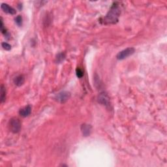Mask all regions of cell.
I'll use <instances>...</instances> for the list:
<instances>
[{
  "label": "cell",
  "mask_w": 167,
  "mask_h": 167,
  "mask_svg": "<svg viewBox=\"0 0 167 167\" xmlns=\"http://www.w3.org/2000/svg\"><path fill=\"white\" fill-rule=\"evenodd\" d=\"M0 93H1V95H0V100H1V103H3L6 100V89L5 87L3 84L1 86V92H0Z\"/></svg>",
  "instance_id": "10"
},
{
  "label": "cell",
  "mask_w": 167,
  "mask_h": 167,
  "mask_svg": "<svg viewBox=\"0 0 167 167\" xmlns=\"http://www.w3.org/2000/svg\"><path fill=\"white\" fill-rule=\"evenodd\" d=\"M97 100L100 104H101L102 105L106 106V108H109L110 106V97L105 92H102L99 94Z\"/></svg>",
  "instance_id": "5"
},
{
  "label": "cell",
  "mask_w": 167,
  "mask_h": 167,
  "mask_svg": "<svg viewBox=\"0 0 167 167\" xmlns=\"http://www.w3.org/2000/svg\"><path fill=\"white\" fill-rule=\"evenodd\" d=\"M65 59V53H59L56 58H55V62H56V64H61L62 61H64V60Z\"/></svg>",
  "instance_id": "11"
},
{
  "label": "cell",
  "mask_w": 167,
  "mask_h": 167,
  "mask_svg": "<svg viewBox=\"0 0 167 167\" xmlns=\"http://www.w3.org/2000/svg\"><path fill=\"white\" fill-rule=\"evenodd\" d=\"M120 5L121 3L120 2L113 3L106 16L100 20V22L105 25L116 24L119 20V17L121 15Z\"/></svg>",
  "instance_id": "1"
},
{
  "label": "cell",
  "mask_w": 167,
  "mask_h": 167,
  "mask_svg": "<svg viewBox=\"0 0 167 167\" xmlns=\"http://www.w3.org/2000/svg\"><path fill=\"white\" fill-rule=\"evenodd\" d=\"M135 52V49L133 47L127 48L126 49L121 50L116 55V58L118 60H122L124 59L128 58L130 55H133Z\"/></svg>",
  "instance_id": "3"
},
{
  "label": "cell",
  "mask_w": 167,
  "mask_h": 167,
  "mask_svg": "<svg viewBox=\"0 0 167 167\" xmlns=\"http://www.w3.org/2000/svg\"><path fill=\"white\" fill-rule=\"evenodd\" d=\"M71 94L69 92H61L57 94L56 96L55 97V99L56 101L60 103H65L71 98Z\"/></svg>",
  "instance_id": "4"
},
{
  "label": "cell",
  "mask_w": 167,
  "mask_h": 167,
  "mask_svg": "<svg viewBox=\"0 0 167 167\" xmlns=\"http://www.w3.org/2000/svg\"><path fill=\"white\" fill-rule=\"evenodd\" d=\"M81 131L82 134L84 137H88L91 134L92 131V127L91 125L87 124V123H84L81 125Z\"/></svg>",
  "instance_id": "6"
},
{
  "label": "cell",
  "mask_w": 167,
  "mask_h": 167,
  "mask_svg": "<svg viewBox=\"0 0 167 167\" xmlns=\"http://www.w3.org/2000/svg\"><path fill=\"white\" fill-rule=\"evenodd\" d=\"M1 9L4 11L5 13L9 14V15H15L16 14V10L13 8L12 7L9 6L8 4H7V3H2L1 5Z\"/></svg>",
  "instance_id": "7"
},
{
  "label": "cell",
  "mask_w": 167,
  "mask_h": 167,
  "mask_svg": "<svg viewBox=\"0 0 167 167\" xmlns=\"http://www.w3.org/2000/svg\"><path fill=\"white\" fill-rule=\"evenodd\" d=\"M22 124L18 118L13 117L10 119L9 122V130L13 133H18L21 130Z\"/></svg>",
  "instance_id": "2"
},
{
  "label": "cell",
  "mask_w": 167,
  "mask_h": 167,
  "mask_svg": "<svg viewBox=\"0 0 167 167\" xmlns=\"http://www.w3.org/2000/svg\"><path fill=\"white\" fill-rule=\"evenodd\" d=\"M1 46L3 49H5V50H10V49H11V46H10L9 43H5V42L1 43Z\"/></svg>",
  "instance_id": "15"
},
{
  "label": "cell",
  "mask_w": 167,
  "mask_h": 167,
  "mask_svg": "<svg viewBox=\"0 0 167 167\" xmlns=\"http://www.w3.org/2000/svg\"><path fill=\"white\" fill-rule=\"evenodd\" d=\"M0 27H1V33L3 34V35H5V36H7L9 33L7 32V31L6 28H5V27L4 26V24H3V18H1V26H0Z\"/></svg>",
  "instance_id": "12"
},
{
  "label": "cell",
  "mask_w": 167,
  "mask_h": 167,
  "mask_svg": "<svg viewBox=\"0 0 167 167\" xmlns=\"http://www.w3.org/2000/svg\"><path fill=\"white\" fill-rule=\"evenodd\" d=\"M24 82H25V78L23 75H18L16 76L14 79V83L17 86H21L24 84Z\"/></svg>",
  "instance_id": "9"
},
{
  "label": "cell",
  "mask_w": 167,
  "mask_h": 167,
  "mask_svg": "<svg viewBox=\"0 0 167 167\" xmlns=\"http://www.w3.org/2000/svg\"><path fill=\"white\" fill-rule=\"evenodd\" d=\"M84 71L82 69H81V68H77L76 69V76H77V77L79 78H81L83 77V76H84Z\"/></svg>",
  "instance_id": "13"
},
{
  "label": "cell",
  "mask_w": 167,
  "mask_h": 167,
  "mask_svg": "<svg viewBox=\"0 0 167 167\" xmlns=\"http://www.w3.org/2000/svg\"><path fill=\"white\" fill-rule=\"evenodd\" d=\"M15 22L16 23V24L19 26H21L22 24V16L20 15H18V16L16 17L15 18Z\"/></svg>",
  "instance_id": "14"
},
{
  "label": "cell",
  "mask_w": 167,
  "mask_h": 167,
  "mask_svg": "<svg viewBox=\"0 0 167 167\" xmlns=\"http://www.w3.org/2000/svg\"><path fill=\"white\" fill-rule=\"evenodd\" d=\"M31 113V106L30 105H27L25 107L22 108L19 110V114L23 117H26L29 116Z\"/></svg>",
  "instance_id": "8"
}]
</instances>
